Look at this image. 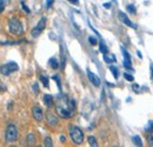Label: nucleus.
Masks as SVG:
<instances>
[{
  "label": "nucleus",
  "mask_w": 153,
  "mask_h": 147,
  "mask_svg": "<svg viewBox=\"0 0 153 147\" xmlns=\"http://www.w3.org/2000/svg\"><path fill=\"white\" fill-rule=\"evenodd\" d=\"M46 121H47V124H48L50 126H57V125L59 124L58 118H57L55 115H53L52 113H47V114H46Z\"/></svg>",
  "instance_id": "9"
},
{
  "label": "nucleus",
  "mask_w": 153,
  "mask_h": 147,
  "mask_svg": "<svg viewBox=\"0 0 153 147\" xmlns=\"http://www.w3.org/2000/svg\"><path fill=\"white\" fill-rule=\"evenodd\" d=\"M146 131L149 132V133H153V122H149L148 126L146 127Z\"/></svg>",
  "instance_id": "27"
},
{
  "label": "nucleus",
  "mask_w": 153,
  "mask_h": 147,
  "mask_svg": "<svg viewBox=\"0 0 153 147\" xmlns=\"http://www.w3.org/2000/svg\"><path fill=\"white\" fill-rule=\"evenodd\" d=\"M54 1V0H47V4H46V7L47 8H50L51 6H52V3Z\"/></svg>",
  "instance_id": "31"
},
{
  "label": "nucleus",
  "mask_w": 153,
  "mask_h": 147,
  "mask_svg": "<svg viewBox=\"0 0 153 147\" xmlns=\"http://www.w3.org/2000/svg\"><path fill=\"white\" fill-rule=\"evenodd\" d=\"M50 65H51V67L54 68V69H57V68L59 67V64H58V61H57L55 58H52V59L50 60Z\"/></svg>",
  "instance_id": "17"
},
{
  "label": "nucleus",
  "mask_w": 153,
  "mask_h": 147,
  "mask_svg": "<svg viewBox=\"0 0 153 147\" xmlns=\"http://www.w3.org/2000/svg\"><path fill=\"white\" fill-rule=\"evenodd\" d=\"M44 102H45V105H46L47 107H51V106L53 105V98H52V95L45 94V95H44Z\"/></svg>",
  "instance_id": "12"
},
{
  "label": "nucleus",
  "mask_w": 153,
  "mask_h": 147,
  "mask_svg": "<svg viewBox=\"0 0 153 147\" xmlns=\"http://www.w3.org/2000/svg\"><path fill=\"white\" fill-rule=\"evenodd\" d=\"M45 27H46V18L44 17V18H41V19L39 20L38 25L32 30V37H33V38H38V37L41 34V32L44 31Z\"/></svg>",
  "instance_id": "5"
},
{
  "label": "nucleus",
  "mask_w": 153,
  "mask_h": 147,
  "mask_svg": "<svg viewBox=\"0 0 153 147\" xmlns=\"http://www.w3.org/2000/svg\"><path fill=\"white\" fill-rule=\"evenodd\" d=\"M118 17H119V19H120L125 25H127V26H130V27H132V28H135V27H137L135 24H133V23L127 18V16H126L124 12H119V13H118Z\"/></svg>",
  "instance_id": "7"
},
{
  "label": "nucleus",
  "mask_w": 153,
  "mask_h": 147,
  "mask_svg": "<svg viewBox=\"0 0 153 147\" xmlns=\"http://www.w3.org/2000/svg\"><path fill=\"white\" fill-rule=\"evenodd\" d=\"M34 142H35L34 134H33V133H30V134L27 135V143H28L30 146H33V145H34Z\"/></svg>",
  "instance_id": "13"
},
{
  "label": "nucleus",
  "mask_w": 153,
  "mask_h": 147,
  "mask_svg": "<svg viewBox=\"0 0 153 147\" xmlns=\"http://www.w3.org/2000/svg\"><path fill=\"white\" fill-rule=\"evenodd\" d=\"M0 69H1V73H3L4 76H10L11 73H13V72H16V71L19 69V66L16 62L11 61V62H7V64L3 65Z\"/></svg>",
  "instance_id": "4"
},
{
  "label": "nucleus",
  "mask_w": 153,
  "mask_h": 147,
  "mask_svg": "<svg viewBox=\"0 0 153 147\" xmlns=\"http://www.w3.org/2000/svg\"><path fill=\"white\" fill-rule=\"evenodd\" d=\"M5 6H6V0H0V13L5 10Z\"/></svg>",
  "instance_id": "22"
},
{
  "label": "nucleus",
  "mask_w": 153,
  "mask_h": 147,
  "mask_svg": "<svg viewBox=\"0 0 153 147\" xmlns=\"http://www.w3.org/2000/svg\"><path fill=\"white\" fill-rule=\"evenodd\" d=\"M104 60L107 62V64H111V62H115V57L114 54H108V53H105L104 54Z\"/></svg>",
  "instance_id": "11"
},
{
  "label": "nucleus",
  "mask_w": 153,
  "mask_h": 147,
  "mask_svg": "<svg viewBox=\"0 0 153 147\" xmlns=\"http://www.w3.org/2000/svg\"><path fill=\"white\" fill-rule=\"evenodd\" d=\"M8 28H10V32H11L12 34H14V35H20V34H23V32H24L23 24H21V21H20L19 19H17V18L10 19V21H8Z\"/></svg>",
  "instance_id": "2"
},
{
  "label": "nucleus",
  "mask_w": 153,
  "mask_h": 147,
  "mask_svg": "<svg viewBox=\"0 0 153 147\" xmlns=\"http://www.w3.org/2000/svg\"><path fill=\"white\" fill-rule=\"evenodd\" d=\"M89 41H90L91 45H97V39H96L94 37H90V38H89Z\"/></svg>",
  "instance_id": "28"
},
{
  "label": "nucleus",
  "mask_w": 153,
  "mask_h": 147,
  "mask_svg": "<svg viewBox=\"0 0 153 147\" xmlns=\"http://www.w3.org/2000/svg\"><path fill=\"white\" fill-rule=\"evenodd\" d=\"M40 80H41V83L44 84L45 87H48V78L46 76H40Z\"/></svg>",
  "instance_id": "19"
},
{
  "label": "nucleus",
  "mask_w": 153,
  "mask_h": 147,
  "mask_svg": "<svg viewBox=\"0 0 153 147\" xmlns=\"http://www.w3.org/2000/svg\"><path fill=\"white\" fill-rule=\"evenodd\" d=\"M149 143H151V146H153V134L149 135Z\"/></svg>",
  "instance_id": "35"
},
{
  "label": "nucleus",
  "mask_w": 153,
  "mask_h": 147,
  "mask_svg": "<svg viewBox=\"0 0 153 147\" xmlns=\"http://www.w3.org/2000/svg\"><path fill=\"white\" fill-rule=\"evenodd\" d=\"M32 115L33 118L37 120V121H41L44 119V113H42V110L39 107V106H34L32 108Z\"/></svg>",
  "instance_id": "6"
},
{
  "label": "nucleus",
  "mask_w": 153,
  "mask_h": 147,
  "mask_svg": "<svg viewBox=\"0 0 153 147\" xmlns=\"http://www.w3.org/2000/svg\"><path fill=\"white\" fill-rule=\"evenodd\" d=\"M69 3H72V4H74V5H78V3H79V0H68Z\"/></svg>",
  "instance_id": "32"
},
{
  "label": "nucleus",
  "mask_w": 153,
  "mask_h": 147,
  "mask_svg": "<svg viewBox=\"0 0 153 147\" xmlns=\"http://www.w3.org/2000/svg\"><path fill=\"white\" fill-rule=\"evenodd\" d=\"M110 71L112 72L113 77H114L115 79H118V77H119V71H118V68L114 67V66H110Z\"/></svg>",
  "instance_id": "15"
},
{
  "label": "nucleus",
  "mask_w": 153,
  "mask_h": 147,
  "mask_svg": "<svg viewBox=\"0 0 153 147\" xmlns=\"http://www.w3.org/2000/svg\"><path fill=\"white\" fill-rule=\"evenodd\" d=\"M69 135L74 143L80 145L84 141V133L83 131L74 125H69Z\"/></svg>",
  "instance_id": "1"
},
{
  "label": "nucleus",
  "mask_w": 153,
  "mask_h": 147,
  "mask_svg": "<svg viewBox=\"0 0 153 147\" xmlns=\"http://www.w3.org/2000/svg\"><path fill=\"white\" fill-rule=\"evenodd\" d=\"M104 7H105V8H111V4L106 3V4H104Z\"/></svg>",
  "instance_id": "36"
},
{
  "label": "nucleus",
  "mask_w": 153,
  "mask_h": 147,
  "mask_svg": "<svg viewBox=\"0 0 153 147\" xmlns=\"http://www.w3.org/2000/svg\"><path fill=\"white\" fill-rule=\"evenodd\" d=\"M87 77H89V79H90V81L94 85V86H100V79H99V77L98 76H96L94 73H92L91 71H89L87 69Z\"/></svg>",
  "instance_id": "8"
},
{
  "label": "nucleus",
  "mask_w": 153,
  "mask_h": 147,
  "mask_svg": "<svg viewBox=\"0 0 153 147\" xmlns=\"http://www.w3.org/2000/svg\"><path fill=\"white\" fill-rule=\"evenodd\" d=\"M33 92H34V93H38V92H39L38 84H33Z\"/></svg>",
  "instance_id": "30"
},
{
  "label": "nucleus",
  "mask_w": 153,
  "mask_h": 147,
  "mask_svg": "<svg viewBox=\"0 0 153 147\" xmlns=\"http://www.w3.org/2000/svg\"><path fill=\"white\" fill-rule=\"evenodd\" d=\"M124 66H125L126 68L131 69V71L133 69V68H132V65H131V60H125V61H124Z\"/></svg>",
  "instance_id": "24"
},
{
  "label": "nucleus",
  "mask_w": 153,
  "mask_h": 147,
  "mask_svg": "<svg viewBox=\"0 0 153 147\" xmlns=\"http://www.w3.org/2000/svg\"><path fill=\"white\" fill-rule=\"evenodd\" d=\"M5 92L6 91V86H4V85H0V92Z\"/></svg>",
  "instance_id": "34"
},
{
  "label": "nucleus",
  "mask_w": 153,
  "mask_h": 147,
  "mask_svg": "<svg viewBox=\"0 0 153 147\" xmlns=\"http://www.w3.org/2000/svg\"><path fill=\"white\" fill-rule=\"evenodd\" d=\"M20 4H21V7H23V10H24V11H25L26 13H30V8H28V7L26 6V4H25V1H21Z\"/></svg>",
  "instance_id": "26"
},
{
  "label": "nucleus",
  "mask_w": 153,
  "mask_h": 147,
  "mask_svg": "<svg viewBox=\"0 0 153 147\" xmlns=\"http://www.w3.org/2000/svg\"><path fill=\"white\" fill-rule=\"evenodd\" d=\"M124 77H125V79H126V80H128V81H133V80H134L133 76L128 74V73H125V74H124Z\"/></svg>",
  "instance_id": "25"
},
{
  "label": "nucleus",
  "mask_w": 153,
  "mask_h": 147,
  "mask_svg": "<svg viewBox=\"0 0 153 147\" xmlns=\"http://www.w3.org/2000/svg\"><path fill=\"white\" fill-rule=\"evenodd\" d=\"M60 140L64 142V141H65V136H64V135H62V136H60Z\"/></svg>",
  "instance_id": "37"
},
{
  "label": "nucleus",
  "mask_w": 153,
  "mask_h": 147,
  "mask_svg": "<svg viewBox=\"0 0 153 147\" xmlns=\"http://www.w3.org/2000/svg\"><path fill=\"white\" fill-rule=\"evenodd\" d=\"M57 113L59 114V117H61V118H64V119H67V118L71 117V112L67 111V110H65L64 107H60V106L57 107Z\"/></svg>",
  "instance_id": "10"
},
{
  "label": "nucleus",
  "mask_w": 153,
  "mask_h": 147,
  "mask_svg": "<svg viewBox=\"0 0 153 147\" xmlns=\"http://www.w3.org/2000/svg\"><path fill=\"white\" fill-rule=\"evenodd\" d=\"M126 8H127V11H128L131 14H135V13H137V10H135V7H134L133 5H127Z\"/></svg>",
  "instance_id": "20"
},
{
  "label": "nucleus",
  "mask_w": 153,
  "mask_h": 147,
  "mask_svg": "<svg viewBox=\"0 0 153 147\" xmlns=\"http://www.w3.org/2000/svg\"><path fill=\"white\" fill-rule=\"evenodd\" d=\"M121 51H123V54H124V57H125V60H131V57H130V54L127 53V51H126L124 47H121Z\"/></svg>",
  "instance_id": "23"
},
{
  "label": "nucleus",
  "mask_w": 153,
  "mask_h": 147,
  "mask_svg": "<svg viewBox=\"0 0 153 147\" xmlns=\"http://www.w3.org/2000/svg\"><path fill=\"white\" fill-rule=\"evenodd\" d=\"M5 139L7 142H13L18 139V129L14 125H8L5 132Z\"/></svg>",
  "instance_id": "3"
},
{
  "label": "nucleus",
  "mask_w": 153,
  "mask_h": 147,
  "mask_svg": "<svg viewBox=\"0 0 153 147\" xmlns=\"http://www.w3.org/2000/svg\"><path fill=\"white\" fill-rule=\"evenodd\" d=\"M133 91H134V92H138V91H139V86L134 84V85H133Z\"/></svg>",
  "instance_id": "33"
},
{
  "label": "nucleus",
  "mask_w": 153,
  "mask_h": 147,
  "mask_svg": "<svg viewBox=\"0 0 153 147\" xmlns=\"http://www.w3.org/2000/svg\"><path fill=\"white\" fill-rule=\"evenodd\" d=\"M45 146H46V147H52V146H53L52 139H51L50 136H47V138L45 139Z\"/></svg>",
  "instance_id": "21"
},
{
  "label": "nucleus",
  "mask_w": 153,
  "mask_h": 147,
  "mask_svg": "<svg viewBox=\"0 0 153 147\" xmlns=\"http://www.w3.org/2000/svg\"><path fill=\"white\" fill-rule=\"evenodd\" d=\"M53 80L58 84V87L60 88V80H59V77H58V76H54V77H53Z\"/></svg>",
  "instance_id": "29"
},
{
  "label": "nucleus",
  "mask_w": 153,
  "mask_h": 147,
  "mask_svg": "<svg viewBox=\"0 0 153 147\" xmlns=\"http://www.w3.org/2000/svg\"><path fill=\"white\" fill-rule=\"evenodd\" d=\"M89 143L92 147H97L98 146V142H97V140H96L94 136H89Z\"/></svg>",
  "instance_id": "18"
},
{
  "label": "nucleus",
  "mask_w": 153,
  "mask_h": 147,
  "mask_svg": "<svg viewBox=\"0 0 153 147\" xmlns=\"http://www.w3.org/2000/svg\"><path fill=\"white\" fill-rule=\"evenodd\" d=\"M132 140H133V142L137 145V146H139V147H141L142 146V142H141V139L138 136V135H134V136H132Z\"/></svg>",
  "instance_id": "16"
},
{
  "label": "nucleus",
  "mask_w": 153,
  "mask_h": 147,
  "mask_svg": "<svg viewBox=\"0 0 153 147\" xmlns=\"http://www.w3.org/2000/svg\"><path fill=\"white\" fill-rule=\"evenodd\" d=\"M99 51H100L103 54L108 53V48H107V46H106L104 42H101V41H100V44H99Z\"/></svg>",
  "instance_id": "14"
}]
</instances>
